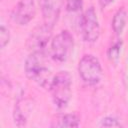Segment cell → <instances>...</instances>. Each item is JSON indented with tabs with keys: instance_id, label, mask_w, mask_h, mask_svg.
Wrapping results in <instances>:
<instances>
[{
	"instance_id": "9a60e30c",
	"label": "cell",
	"mask_w": 128,
	"mask_h": 128,
	"mask_svg": "<svg viewBox=\"0 0 128 128\" xmlns=\"http://www.w3.org/2000/svg\"><path fill=\"white\" fill-rule=\"evenodd\" d=\"M100 126H102V127H121L122 125L116 118L107 116L101 120Z\"/></svg>"
},
{
	"instance_id": "2e32d148",
	"label": "cell",
	"mask_w": 128,
	"mask_h": 128,
	"mask_svg": "<svg viewBox=\"0 0 128 128\" xmlns=\"http://www.w3.org/2000/svg\"><path fill=\"white\" fill-rule=\"evenodd\" d=\"M113 1H114V0H99V4H100V6H101L102 8H105V7H107L108 5H110Z\"/></svg>"
},
{
	"instance_id": "7c38bea8",
	"label": "cell",
	"mask_w": 128,
	"mask_h": 128,
	"mask_svg": "<svg viewBox=\"0 0 128 128\" xmlns=\"http://www.w3.org/2000/svg\"><path fill=\"white\" fill-rule=\"evenodd\" d=\"M120 50H121V41L116 42L115 44H113L109 50H108V58L112 61V62H117L120 56Z\"/></svg>"
},
{
	"instance_id": "277c9868",
	"label": "cell",
	"mask_w": 128,
	"mask_h": 128,
	"mask_svg": "<svg viewBox=\"0 0 128 128\" xmlns=\"http://www.w3.org/2000/svg\"><path fill=\"white\" fill-rule=\"evenodd\" d=\"M73 36L68 30H63L58 33L51 40L50 50L53 60L59 63L65 62L73 50Z\"/></svg>"
},
{
	"instance_id": "4fadbf2b",
	"label": "cell",
	"mask_w": 128,
	"mask_h": 128,
	"mask_svg": "<svg viewBox=\"0 0 128 128\" xmlns=\"http://www.w3.org/2000/svg\"><path fill=\"white\" fill-rule=\"evenodd\" d=\"M66 10L68 12H78L83 7L82 0H66Z\"/></svg>"
},
{
	"instance_id": "8fae6325",
	"label": "cell",
	"mask_w": 128,
	"mask_h": 128,
	"mask_svg": "<svg viewBox=\"0 0 128 128\" xmlns=\"http://www.w3.org/2000/svg\"><path fill=\"white\" fill-rule=\"evenodd\" d=\"M126 20H127L126 10L124 8L118 9L112 19V29L116 35H120L123 32L124 27L126 25Z\"/></svg>"
},
{
	"instance_id": "5b68a950",
	"label": "cell",
	"mask_w": 128,
	"mask_h": 128,
	"mask_svg": "<svg viewBox=\"0 0 128 128\" xmlns=\"http://www.w3.org/2000/svg\"><path fill=\"white\" fill-rule=\"evenodd\" d=\"M81 32L86 42L93 43L98 40L100 35V25L96 11L93 7H89L82 16Z\"/></svg>"
},
{
	"instance_id": "5bb4252c",
	"label": "cell",
	"mask_w": 128,
	"mask_h": 128,
	"mask_svg": "<svg viewBox=\"0 0 128 128\" xmlns=\"http://www.w3.org/2000/svg\"><path fill=\"white\" fill-rule=\"evenodd\" d=\"M10 40V34H9V30L4 26L1 25L0 27V47L3 49Z\"/></svg>"
},
{
	"instance_id": "3957f363",
	"label": "cell",
	"mask_w": 128,
	"mask_h": 128,
	"mask_svg": "<svg viewBox=\"0 0 128 128\" xmlns=\"http://www.w3.org/2000/svg\"><path fill=\"white\" fill-rule=\"evenodd\" d=\"M78 72L82 80L89 84H98L102 78V66L97 57L92 54H85L78 63Z\"/></svg>"
},
{
	"instance_id": "30bf717a",
	"label": "cell",
	"mask_w": 128,
	"mask_h": 128,
	"mask_svg": "<svg viewBox=\"0 0 128 128\" xmlns=\"http://www.w3.org/2000/svg\"><path fill=\"white\" fill-rule=\"evenodd\" d=\"M80 125V117L76 113H68L62 114L53 120L51 124L52 127H60V128H73L78 127Z\"/></svg>"
},
{
	"instance_id": "6da1fadb",
	"label": "cell",
	"mask_w": 128,
	"mask_h": 128,
	"mask_svg": "<svg viewBox=\"0 0 128 128\" xmlns=\"http://www.w3.org/2000/svg\"><path fill=\"white\" fill-rule=\"evenodd\" d=\"M26 76L43 87L50 86V70L46 63V52H31L24 64Z\"/></svg>"
},
{
	"instance_id": "ba28073f",
	"label": "cell",
	"mask_w": 128,
	"mask_h": 128,
	"mask_svg": "<svg viewBox=\"0 0 128 128\" xmlns=\"http://www.w3.org/2000/svg\"><path fill=\"white\" fill-rule=\"evenodd\" d=\"M62 4L63 0H40L43 23L45 25L50 28L54 27L59 18Z\"/></svg>"
},
{
	"instance_id": "9c48e42d",
	"label": "cell",
	"mask_w": 128,
	"mask_h": 128,
	"mask_svg": "<svg viewBox=\"0 0 128 128\" xmlns=\"http://www.w3.org/2000/svg\"><path fill=\"white\" fill-rule=\"evenodd\" d=\"M31 110H32V103L30 100L24 98L19 99L15 104L14 112H13V118L15 124L19 127L24 126L31 113Z\"/></svg>"
},
{
	"instance_id": "52a82bcc",
	"label": "cell",
	"mask_w": 128,
	"mask_h": 128,
	"mask_svg": "<svg viewBox=\"0 0 128 128\" xmlns=\"http://www.w3.org/2000/svg\"><path fill=\"white\" fill-rule=\"evenodd\" d=\"M36 7L34 0H19L12 12L13 20L19 25L28 24L35 16Z\"/></svg>"
},
{
	"instance_id": "8992f818",
	"label": "cell",
	"mask_w": 128,
	"mask_h": 128,
	"mask_svg": "<svg viewBox=\"0 0 128 128\" xmlns=\"http://www.w3.org/2000/svg\"><path fill=\"white\" fill-rule=\"evenodd\" d=\"M51 31L52 28L44 23L31 31L27 40V46L31 52H46L47 45L51 38Z\"/></svg>"
},
{
	"instance_id": "7a4b0ae2",
	"label": "cell",
	"mask_w": 128,
	"mask_h": 128,
	"mask_svg": "<svg viewBox=\"0 0 128 128\" xmlns=\"http://www.w3.org/2000/svg\"><path fill=\"white\" fill-rule=\"evenodd\" d=\"M71 86L72 78L67 71H60L52 77L48 90H50L53 103L57 108L63 109L69 103L71 99Z\"/></svg>"
}]
</instances>
